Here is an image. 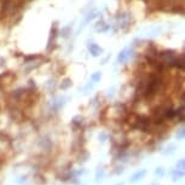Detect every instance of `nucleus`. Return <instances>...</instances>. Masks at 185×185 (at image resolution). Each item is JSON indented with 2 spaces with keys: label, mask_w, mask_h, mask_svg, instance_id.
I'll return each mask as SVG.
<instances>
[{
  "label": "nucleus",
  "mask_w": 185,
  "mask_h": 185,
  "mask_svg": "<svg viewBox=\"0 0 185 185\" xmlns=\"http://www.w3.org/2000/svg\"><path fill=\"white\" fill-rule=\"evenodd\" d=\"M145 174H146V171H145V169H142V171L137 172V173H135V174H133V176H132V178H131V183H135V182H138V180L143 179Z\"/></svg>",
  "instance_id": "obj_1"
},
{
  "label": "nucleus",
  "mask_w": 185,
  "mask_h": 185,
  "mask_svg": "<svg viewBox=\"0 0 185 185\" xmlns=\"http://www.w3.org/2000/svg\"><path fill=\"white\" fill-rule=\"evenodd\" d=\"M183 176H184V174H183V171H180V169H176V171H173V172H172L173 180H178L179 178H182Z\"/></svg>",
  "instance_id": "obj_2"
},
{
  "label": "nucleus",
  "mask_w": 185,
  "mask_h": 185,
  "mask_svg": "<svg viewBox=\"0 0 185 185\" xmlns=\"http://www.w3.org/2000/svg\"><path fill=\"white\" fill-rule=\"evenodd\" d=\"M91 50H92V52H93V55H94V56H97L98 53H101V52H102L101 49H99V47H97L96 45H92V46H91Z\"/></svg>",
  "instance_id": "obj_3"
},
{
  "label": "nucleus",
  "mask_w": 185,
  "mask_h": 185,
  "mask_svg": "<svg viewBox=\"0 0 185 185\" xmlns=\"http://www.w3.org/2000/svg\"><path fill=\"white\" fill-rule=\"evenodd\" d=\"M155 174H156V176H159V177H163V174H165V169L162 168V167L157 168L156 171H155Z\"/></svg>",
  "instance_id": "obj_4"
},
{
  "label": "nucleus",
  "mask_w": 185,
  "mask_h": 185,
  "mask_svg": "<svg viewBox=\"0 0 185 185\" xmlns=\"http://www.w3.org/2000/svg\"><path fill=\"white\" fill-rule=\"evenodd\" d=\"M102 178H103V169L98 168V171H97V182H99Z\"/></svg>",
  "instance_id": "obj_5"
},
{
  "label": "nucleus",
  "mask_w": 185,
  "mask_h": 185,
  "mask_svg": "<svg viewBox=\"0 0 185 185\" xmlns=\"http://www.w3.org/2000/svg\"><path fill=\"white\" fill-rule=\"evenodd\" d=\"M177 169H180V171H183L184 169V160H180L179 162L177 163Z\"/></svg>",
  "instance_id": "obj_6"
},
{
  "label": "nucleus",
  "mask_w": 185,
  "mask_h": 185,
  "mask_svg": "<svg viewBox=\"0 0 185 185\" xmlns=\"http://www.w3.org/2000/svg\"><path fill=\"white\" fill-rule=\"evenodd\" d=\"M177 137L179 138V139H182V138L184 137V130H183V128L180 130V132H179V135H177Z\"/></svg>",
  "instance_id": "obj_7"
}]
</instances>
